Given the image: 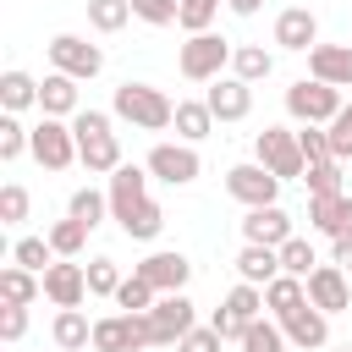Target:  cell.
Returning <instances> with one entry per match:
<instances>
[{"instance_id": "cell-28", "label": "cell", "mask_w": 352, "mask_h": 352, "mask_svg": "<svg viewBox=\"0 0 352 352\" xmlns=\"http://www.w3.org/2000/svg\"><path fill=\"white\" fill-rule=\"evenodd\" d=\"M308 302V280H297V275H275L270 286H264V308H270V319H286L292 308H302Z\"/></svg>"}, {"instance_id": "cell-30", "label": "cell", "mask_w": 352, "mask_h": 352, "mask_svg": "<svg viewBox=\"0 0 352 352\" xmlns=\"http://www.w3.org/2000/svg\"><path fill=\"white\" fill-rule=\"evenodd\" d=\"M0 104H6V116H16V110H28V104H38V82L28 77V72H6L0 77Z\"/></svg>"}, {"instance_id": "cell-16", "label": "cell", "mask_w": 352, "mask_h": 352, "mask_svg": "<svg viewBox=\"0 0 352 352\" xmlns=\"http://www.w3.org/2000/svg\"><path fill=\"white\" fill-rule=\"evenodd\" d=\"M308 302L319 314H346L352 308V286H346V270L341 264H319L308 275Z\"/></svg>"}, {"instance_id": "cell-29", "label": "cell", "mask_w": 352, "mask_h": 352, "mask_svg": "<svg viewBox=\"0 0 352 352\" xmlns=\"http://www.w3.org/2000/svg\"><path fill=\"white\" fill-rule=\"evenodd\" d=\"M275 72V55L264 50V44H236V55H231V77H242V82H264Z\"/></svg>"}, {"instance_id": "cell-21", "label": "cell", "mask_w": 352, "mask_h": 352, "mask_svg": "<svg viewBox=\"0 0 352 352\" xmlns=\"http://www.w3.org/2000/svg\"><path fill=\"white\" fill-rule=\"evenodd\" d=\"M275 44H280V50H314V44H319L314 11H308V6H286V11L275 16Z\"/></svg>"}, {"instance_id": "cell-1", "label": "cell", "mask_w": 352, "mask_h": 352, "mask_svg": "<svg viewBox=\"0 0 352 352\" xmlns=\"http://www.w3.org/2000/svg\"><path fill=\"white\" fill-rule=\"evenodd\" d=\"M72 132H77V165H82L88 176H116V170L126 165L110 110H77V116H72Z\"/></svg>"}, {"instance_id": "cell-12", "label": "cell", "mask_w": 352, "mask_h": 352, "mask_svg": "<svg viewBox=\"0 0 352 352\" xmlns=\"http://www.w3.org/2000/svg\"><path fill=\"white\" fill-rule=\"evenodd\" d=\"M44 297H50L55 308H82V297H88V264L55 258V264L44 270Z\"/></svg>"}, {"instance_id": "cell-2", "label": "cell", "mask_w": 352, "mask_h": 352, "mask_svg": "<svg viewBox=\"0 0 352 352\" xmlns=\"http://www.w3.org/2000/svg\"><path fill=\"white\" fill-rule=\"evenodd\" d=\"M110 116L116 121H132L138 132H165L176 121V99L154 82H121L116 99H110Z\"/></svg>"}, {"instance_id": "cell-15", "label": "cell", "mask_w": 352, "mask_h": 352, "mask_svg": "<svg viewBox=\"0 0 352 352\" xmlns=\"http://www.w3.org/2000/svg\"><path fill=\"white\" fill-rule=\"evenodd\" d=\"M138 275L160 292V297H170V292H182L187 286V275H192V264H187V253H176V248H160V253H148L143 264H138Z\"/></svg>"}, {"instance_id": "cell-43", "label": "cell", "mask_w": 352, "mask_h": 352, "mask_svg": "<svg viewBox=\"0 0 352 352\" xmlns=\"http://www.w3.org/2000/svg\"><path fill=\"white\" fill-rule=\"evenodd\" d=\"M126 6H132V16L148 22V28H170V22L182 16V0H126Z\"/></svg>"}, {"instance_id": "cell-48", "label": "cell", "mask_w": 352, "mask_h": 352, "mask_svg": "<svg viewBox=\"0 0 352 352\" xmlns=\"http://www.w3.org/2000/svg\"><path fill=\"white\" fill-rule=\"evenodd\" d=\"M0 336H6V341H22V336H28V308L6 302V308H0Z\"/></svg>"}, {"instance_id": "cell-37", "label": "cell", "mask_w": 352, "mask_h": 352, "mask_svg": "<svg viewBox=\"0 0 352 352\" xmlns=\"http://www.w3.org/2000/svg\"><path fill=\"white\" fill-rule=\"evenodd\" d=\"M82 242H88V226H82V220H72V214H66V220H55V226H50V248H55V258H77V253H82Z\"/></svg>"}, {"instance_id": "cell-52", "label": "cell", "mask_w": 352, "mask_h": 352, "mask_svg": "<svg viewBox=\"0 0 352 352\" xmlns=\"http://www.w3.org/2000/svg\"><path fill=\"white\" fill-rule=\"evenodd\" d=\"M55 352H60V346H55Z\"/></svg>"}, {"instance_id": "cell-13", "label": "cell", "mask_w": 352, "mask_h": 352, "mask_svg": "<svg viewBox=\"0 0 352 352\" xmlns=\"http://www.w3.org/2000/svg\"><path fill=\"white\" fill-rule=\"evenodd\" d=\"M280 330H286V341H292L297 352H324V346H330V314H319L314 302L292 308V314L280 319Z\"/></svg>"}, {"instance_id": "cell-23", "label": "cell", "mask_w": 352, "mask_h": 352, "mask_svg": "<svg viewBox=\"0 0 352 352\" xmlns=\"http://www.w3.org/2000/svg\"><path fill=\"white\" fill-rule=\"evenodd\" d=\"M275 275H280V248H253V242H242V253H236V280L270 286Z\"/></svg>"}, {"instance_id": "cell-4", "label": "cell", "mask_w": 352, "mask_h": 352, "mask_svg": "<svg viewBox=\"0 0 352 352\" xmlns=\"http://www.w3.org/2000/svg\"><path fill=\"white\" fill-rule=\"evenodd\" d=\"M286 116L302 121V126H330V121L341 116V88L314 82V77H297V82L286 88Z\"/></svg>"}, {"instance_id": "cell-32", "label": "cell", "mask_w": 352, "mask_h": 352, "mask_svg": "<svg viewBox=\"0 0 352 352\" xmlns=\"http://www.w3.org/2000/svg\"><path fill=\"white\" fill-rule=\"evenodd\" d=\"M66 214H72V220H82V226L94 231V226L110 214V192H99V187H77V192H72V204H66Z\"/></svg>"}, {"instance_id": "cell-20", "label": "cell", "mask_w": 352, "mask_h": 352, "mask_svg": "<svg viewBox=\"0 0 352 352\" xmlns=\"http://www.w3.org/2000/svg\"><path fill=\"white\" fill-rule=\"evenodd\" d=\"M308 77L330 88H352V44H314L308 50Z\"/></svg>"}, {"instance_id": "cell-26", "label": "cell", "mask_w": 352, "mask_h": 352, "mask_svg": "<svg viewBox=\"0 0 352 352\" xmlns=\"http://www.w3.org/2000/svg\"><path fill=\"white\" fill-rule=\"evenodd\" d=\"M226 314H231V324L248 336V324L253 319H264V286H248V280H236L231 292H226V302H220Z\"/></svg>"}, {"instance_id": "cell-6", "label": "cell", "mask_w": 352, "mask_h": 352, "mask_svg": "<svg viewBox=\"0 0 352 352\" xmlns=\"http://www.w3.org/2000/svg\"><path fill=\"white\" fill-rule=\"evenodd\" d=\"M143 346H154L148 314H104V319H94V352H143Z\"/></svg>"}, {"instance_id": "cell-46", "label": "cell", "mask_w": 352, "mask_h": 352, "mask_svg": "<svg viewBox=\"0 0 352 352\" xmlns=\"http://www.w3.org/2000/svg\"><path fill=\"white\" fill-rule=\"evenodd\" d=\"M297 143H302V160H308V165L336 160V154H330V132H324V126H302V132H297Z\"/></svg>"}, {"instance_id": "cell-51", "label": "cell", "mask_w": 352, "mask_h": 352, "mask_svg": "<svg viewBox=\"0 0 352 352\" xmlns=\"http://www.w3.org/2000/svg\"><path fill=\"white\" fill-rule=\"evenodd\" d=\"M330 352H352V346H330Z\"/></svg>"}, {"instance_id": "cell-17", "label": "cell", "mask_w": 352, "mask_h": 352, "mask_svg": "<svg viewBox=\"0 0 352 352\" xmlns=\"http://www.w3.org/2000/svg\"><path fill=\"white\" fill-rule=\"evenodd\" d=\"M204 104L214 110V121H248V110H253V82H242V77H214L209 94H204Z\"/></svg>"}, {"instance_id": "cell-10", "label": "cell", "mask_w": 352, "mask_h": 352, "mask_svg": "<svg viewBox=\"0 0 352 352\" xmlns=\"http://www.w3.org/2000/svg\"><path fill=\"white\" fill-rule=\"evenodd\" d=\"M44 170H66L72 160H77V132H72V121H55V116H44L38 126H33V148H28Z\"/></svg>"}, {"instance_id": "cell-44", "label": "cell", "mask_w": 352, "mask_h": 352, "mask_svg": "<svg viewBox=\"0 0 352 352\" xmlns=\"http://www.w3.org/2000/svg\"><path fill=\"white\" fill-rule=\"evenodd\" d=\"M22 220H28V187L6 182L0 187V226H22Z\"/></svg>"}, {"instance_id": "cell-35", "label": "cell", "mask_w": 352, "mask_h": 352, "mask_svg": "<svg viewBox=\"0 0 352 352\" xmlns=\"http://www.w3.org/2000/svg\"><path fill=\"white\" fill-rule=\"evenodd\" d=\"M154 302H160V292H154L138 270H132V275L121 280V292H116V308H121V314H148Z\"/></svg>"}, {"instance_id": "cell-47", "label": "cell", "mask_w": 352, "mask_h": 352, "mask_svg": "<svg viewBox=\"0 0 352 352\" xmlns=\"http://www.w3.org/2000/svg\"><path fill=\"white\" fill-rule=\"evenodd\" d=\"M176 352H220V330L214 324H198V330H187L176 341Z\"/></svg>"}, {"instance_id": "cell-36", "label": "cell", "mask_w": 352, "mask_h": 352, "mask_svg": "<svg viewBox=\"0 0 352 352\" xmlns=\"http://www.w3.org/2000/svg\"><path fill=\"white\" fill-rule=\"evenodd\" d=\"M286 346H292V341H286L280 319H253L248 336H242V352H286Z\"/></svg>"}, {"instance_id": "cell-18", "label": "cell", "mask_w": 352, "mask_h": 352, "mask_svg": "<svg viewBox=\"0 0 352 352\" xmlns=\"http://www.w3.org/2000/svg\"><path fill=\"white\" fill-rule=\"evenodd\" d=\"M104 192H110V220L121 226V220L148 198V165H121V170L110 176V187H104Z\"/></svg>"}, {"instance_id": "cell-25", "label": "cell", "mask_w": 352, "mask_h": 352, "mask_svg": "<svg viewBox=\"0 0 352 352\" xmlns=\"http://www.w3.org/2000/svg\"><path fill=\"white\" fill-rule=\"evenodd\" d=\"M170 126H176L182 143H204V138L214 132V110H209L204 99H176V121H170Z\"/></svg>"}, {"instance_id": "cell-41", "label": "cell", "mask_w": 352, "mask_h": 352, "mask_svg": "<svg viewBox=\"0 0 352 352\" xmlns=\"http://www.w3.org/2000/svg\"><path fill=\"white\" fill-rule=\"evenodd\" d=\"M214 11H220V0H182L176 28H187V38L192 33H214Z\"/></svg>"}, {"instance_id": "cell-5", "label": "cell", "mask_w": 352, "mask_h": 352, "mask_svg": "<svg viewBox=\"0 0 352 352\" xmlns=\"http://www.w3.org/2000/svg\"><path fill=\"white\" fill-rule=\"evenodd\" d=\"M253 160H258L264 170H275L280 182H292V176H302V170H308L302 143H297V132H286V126H264V132L253 138Z\"/></svg>"}, {"instance_id": "cell-45", "label": "cell", "mask_w": 352, "mask_h": 352, "mask_svg": "<svg viewBox=\"0 0 352 352\" xmlns=\"http://www.w3.org/2000/svg\"><path fill=\"white\" fill-rule=\"evenodd\" d=\"M324 132H330V154H336V160H352V104H341V116H336Z\"/></svg>"}, {"instance_id": "cell-40", "label": "cell", "mask_w": 352, "mask_h": 352, "mask_svg": "<svg viewBox=\"0 0 352 352\" xmlns=\"http://www.w3.org/2000/svg\"><path fill=\"white\" fill-rule=\"evenodd\" d=\"M121 270H116V258H88V297H116L121 292Z\"/></svg>"}, {"instance_id": "cell-8", "label": "cell", "mask_w": 352, "mask_h": 352, "mask_svg": "<svg viewBox=\"0 0 352 352\" xmlns=\"http://www.w3.org/2000/svg\"><path fill=\"white\" fill-rule=\"evenodd\" d=\"M187 330H198V308H192L187 292H170V297H160V302L148 308V336H154V346H176Z\"/></svg>"}, {"instance_id": "cell-14", "label": "cell", "mask_w": 352, "mask_h": 352, "mask_svg": "<svg viewBox=\"0 0 352 352\" xmlns=\"http://www.w3.org/2000/svg\"><path fill=\"white\" fill-rule=\"evenodd\" d=\"M292 236H297V231H292V214H286L280 204L242 214V242H253V248H280V242H292Z\"/></svg>"}, {"instance_id": "cell-9", "label": "cell", "mask_w": 352, "mask_h": 352, "mask_svg": "<svg viewBox=\"0 0 352 352\" xmlns=\"http://www.w3.org/2000/svg\"><path fill=\"white\" fill-rule=\"evenodd\" d=\"M50 66L66 72V77H77V82H88V77L104 72V50L88 44V38H77V33H55L50 38Z\"/></svg>"}, {"instance_id": "cell-11", "label": "cell", "mask_w": 352, "mask_h": 352, "mask_svg": "<svg viewBox=\"0 0 352 352\" xmlns=\"http://www.w3.org/2000/svg\"><path fill=\"white\" fill-rule=\"evenodd\" d=\"M198 170H204V160L192 143H154L148 148V176H160L165 187H187V182H198Z\"/></svg>"}, {"instance_id": "cell-42", "label": "cell", "mask_w": 352, "mask_h": 352, "mask_svg": "<svg viewBox=\"0 0 352 352\" xmlns=\"http://www.w3.org/2000/svg\"><path fill=\"white\" fill-rule=\"evenodd\" d=\"M302 182H308V198L341 192V160H319V165H308V170H302Z\"/></svg>"}, {"instance_id": "cell-24", "label": "cell", "mask_w": 352, "mask_h": 352, "mask_svg": "<svg viewBox=\"0 0 352 352\" xmlns=\"http://www.w3.org/2000/svg\"><path fill=\"white\" fill-rule=\"evenodd\" d=\"M50 336H55L60 352H88V346H94V324H88L82 308H60L55 324H50Z\"/></svg>"}, {"instance_id": "cell-7", "label": "cell", "mask_w": 352, "mask_h": 352, "mask_svg": "<svg viewBox=\"0 0 352 352\" xmlns=\"http://www.w3.org/2000/svg\"><path fill=\"white\" fill-rule=\"evenodd\" d=\"M226 192L236 204H248V209H270V204H280V176L264 170L258 160H248V165H231L226 170Z\"/></svg>"}, {"instance_id": "cell-22", "label": "cell", "mask_w": 352, "mask_h": 352, "mask_svg": "<svg viewBox=\"0 0 352 352\" xmlns=\"http://www.w3.org/2000/svg\"><path fill=\"white\" fill-rule=\"evenodd\" d=\"M38 110H44V116H55V121H66V116H77V110H82V94H77V77H66V72H50V77L38 82Z\"/></svg>"}, {"instance_id": "cell-31", "label": "cell", "mask_w": 352, "mask_h": 352, "mask_svg": "<svg viewBox=\"0 0 352 352\" xmlns=\"http://www.w3.org/2000/svg\"><path fill=\"white\" fill-rule=\"evenodd\" d=\"M121 231H126L132 242H154V236L165 231V209H160L154 198H143V204H138V209H132V214L121 220Z\"/></svg>"}, {"instance_id": "cell-38", "label": "cell", "mask_w": 352, "mask_h": 352, "mask_svg": "<svg viewBox=\"0 0 352 352\" xmlns=\"http://www.w3.org/2000/svg\"><path fill=\"white\" fill-rule=\"evenodd\" d=\"M126 16H132L126 0H88V28H94V33H121Z\"/></svg>"}, {"instance_id": "cell-33", "label": "cell", "mask_w": 352, "mask_h": 352, "mask_svg": "<svg viewBox=\"0 0 352 352\" xmlns=\"http://www.w3.org/2000/svg\"><path fill=\"white\" fill-rule=\"evenodd\" d=\"M11 264H22V270L44 275V270L55 264V248H50V236H22V242H11Z\"/></svg>"}, {"instance_id": "cell-27", "label": "cell", "mask_w": 352, "mask_h": 352, "mask_svg": "<svg viewBox=\"0 0 352 352\" xmlns=\"http://www.w3.org/2000/svg\"><path fill=\"white\" fill-rule=\"evenodd\" d=\"M33 297H44V275H33V270H22V264H6V270H0V302L28 308Z\"/></svg>"}, {"instance_id": "cell-34", "label": "cell", "mask_w": 352, "mask_h": 352, "mask_svg": "<svg viewBox=\"0 0 352 352\" xmlns=\"http://www.w3.org/2000/svg\"><path fill=\"white\" fill-rule=\"evenodd\" d=\"M319 270V258H314V242L308 236H292V242H280V275H297V280H308Z\"/></svg>"}, {"instance_id": "cell-39", "label": "cell", "mask_w": 352, "mask_h": 352, "mask_svg": "<svg viewBox=\"0 0 352 352\" xmlns=\"http://www.w3.org/2000/svg\"><path fill=\"white\" fill-rule=\"evenodd\" d=\"M28 148H33V132H28L16 116H0V160L11 165V160H22Z\"/></svg>"}, {"instance_id": "cell-3", "label": "cell", "mask_w": 352, "mask_h": 352, "mask_svg": "<svg viewBox=\"0 0 352 352\" xmlns=\"http://www.w3.org/2000/svg\"><path fill=\"white\" fill-rule=\"evenodd\" d=\"M231 55H236V44H231V38H220V33H192V38L182 44L176 66H182V77H187V82H214V77H226Z\"/></svg>"}, {"instance_id": "cell-19", "label": "cell", "mask_w": 352, "mask_h": 352, "mask_svg": "<svg viewBox=\"0 0 352 352\" xmlns=\"http://www.w3.org/2000/svg\"><path fill=\"white\" fill-rule=\"evenodd\" d=\"M308 226H314V231H324L330 242H336V236H352V192L308 198Z\"/></svg>"}, {"instance_id": "cell-49", "label": "cell", "mask_w": 352, "mask_h": 352, "mask_svg": "<svg viewBox=\"0 0 352 352\" xmlns=\"http://www.w3.org/2000/svg\"><path fill=\"white\" fill-rule=\"evenodd\" d=\"M330 264H341V270L352 275V236H336V242H330Z\"/></svg>"}, {"instance_id": "cell-50", "label": "cell", "mask_w": 352, "mask_h": 352, "mask_svg": "<svg viewBox=\"0 0 352 352\" xmlns=\"http://www.w3.org/2000/svg\"><path fill=\"white\" fill-rule=\"evenodd\" d=\"M226 6H231L236 16H258V6H264V0H226Z\"/></svg>"}]
</instances>
